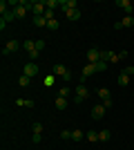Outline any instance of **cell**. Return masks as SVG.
Instances as JSON below:
<instances>
[{
  "mask_svg": "<svg viewBox=\"0 0 134 150\" xmlns=\"http://www.w3.org/2000/svg\"><path fill=\"white\" fill-rule=\"evenodd\" d=\"M72 79H74V76H72V72H67V74H65V76H63V81H65V83H69V81H72Z\"/></svg>",
  "mask_w": 134,
  "mask_h": 150,
  "instance_id": "cell-36",
  "label": "cell"
},
{
  "mask_svg": "<svg viewBox=\"0 0 134 150\" xmlns=\"http://www.w3.org/2000/svg\"><path fill=\"white\" fill-rule=\"evenodd\" d=\"M47 29H51V31H58V20L54 18V20H49L47 23Z\"/></svg>",
  "mask_w": 134,
  "mask_h": 150,
  "instance_id": "cell-29",
  "label": "cell"
},
{
  "mask_svg": "<svg viewBox=\"0 0 134 150\" xmlns=\"http://www.w3.org/2000/svg\"><path fill=\"white\" fill-rule=\"evenodd\" d=\"M103 105H105V110H109V108H112V99H107V101H103Z\"/></svg>",
  "mask_w": 134,
  "mask_h": 150,
  "instance_id": "cell-38",
  "label": "cell"
},
{
  "mask_svg": "<svg viewBox=\"0 0 134 150\" xmlns=\"http://www.w3.org/2000/svg\"><path fill=\"white\" fill-rule=\"evenodd\" d=\"M40 139H43V134H40V132H34V137H32L34 144H40Z\"/></svg>",
  "mask_w": 134,
  "mask_h": 150,
  "instance_id": "cell-31",
  "label": "cell"
},
{
  "mask_svg": "<svg viewBox=\"0 0 134 150\" xmlns=\"http://www.w3.org/2000/svg\"><path fill=\"white\" fill-rule=\"evenodd\" d=\"M7 25H9V23H5V20L0 18V31H5V29H7Z\"/></svg>",
  "mask_w": 134,
  "mask_h": 150,
  "instance_id": "cell-37",
  "label": "cell"
},
{
  "mask_svg": "<svg viewBox=\"0 0 134 150\" xmlns=\"http://www.w3.org/2000/svg\"><path fill=\"white\" fill-rule=\"evenodd\" d=\"M87 96H89V90L85 88L83 83H81V85H76V92H74V101H76V103H83Z\"/></svg>",
  "mask_w": 134,
  "mask_h": 150,
  "instance_id": "cell-1",
  "label": "cell"
},
{
  "mask_svg": "<svg viewBox=\"0 0 134 150\" xmlns=\"http://www.w3.org/2000/svg\"><path fill=\"white\" fill-rule=\"evenodd\" d=\"M128 83H130V76L128 74H119V85H121V88H128Z\"/></svg>",
  "mask_w": 134,
  "mask_h": 150,
  "instance_id": "cell-20",
  "label": "cell"
},
{
  "mask_svg": "<svg viewBox=\"0 0 134 150\" xmlns=\"http://www.w3.org/2000/svg\"><path fill=\"white\" fill-rule=\"evenodd\" d=\"M60 137H63V139H72V130H63V132H60Z\"/></svg>",
  "mask_w": 134,
  "mask_h": 150,
  "instance_id": "cell-35",
  "label": "cell"
},
{
  "mask_svg": "<svg viewBox=\"0 0 134 150\" xmlns=\"http://www.w3.org/2000/svg\"><path fill=\"white\" fill-rule=\"evenodd\" d=\"M54 105H56V110H65V108H67V99H65V96H56Z\"/></svg>",
  "mask_w": 134,
  "mask_h": 150,
  "instance_id": "cell-15",
  "label": "cell"
},
{
  "mask_svg": "<svg viewBox=\"0 0 134 150\" xmlns=\"http://www.w3.org/2000/svg\"><path fill=\"white\" fill-rule=\"evenodd\" d=\"M67 72H69V69L65 67L63 63H56V65H54V67H51V74L56 76V79H63V76L67 74Z\"/></svg>",
  "mask_w": 134,
  "mask_h": 150,
  "instance_id": "cell-7",
  "label": "cell"
},
{
  "mask_svg": "<svg viewBox=\"0 0 134 150\" xmlns=\"http://www.w3.org/2000/svg\"><path fill=\"white\" fill-rule=\"evenodd\" d=\"M101 61H105V63H116L119 61V54H116V52H112V50H103L101 52Z\"/></svg>",
  "mask_w": 134,
  "mask_h": 150,
  "instance_id": "cell-6",
  "label": "cell"
},
{
  "mask_svg": "<svg viewBox=\"0 0 134 150\" xmlns=\"http://www.w3.org/2000/svg\"><path fill=\"white\" fill-rule=\"evenodd\" d=\"M72 94V90H69V85H63V88L58 90V96H65V99H67V96H69Z\"/></svg>",
  "mask_w": 134,
  "mask_h": 150,
  "instance_id": "cell-24",
  "label": "cell"
},
{
  "mask_svg": "<svg viewBox=\"0 0 134 150\" xmlns=\"http://www.w3.org/2000/svg\"><path fill=\"white\" fill-rule=\"evenodd\" d=\"M40 56V52L38 50H34V52H29V58H32V61H36V58Z\"/></svg>",
  "mask_w": 134,
  "mask_h": 150,
  "instance_id": "cell-32",
  "label": "cell"
},
{
  "mask_svg": "<svg viewBox=\"0 0 134 150\" xmlns=\"http://www.w3.org/2000/svg\"><path fill=\"white\" fill-rule=\"evenodd\" d=\"M45 5H47V9L56 11V9H58V0H45Z\"/></svg>",
  "mask_w": 134,
  "mask_h": 150,
  "instance_id": "cell-25",
  "label": "cell"
},
{
  "mask_svg": "<svg viewBox=\"0 0 134 150\" xmlns=\"http://www.w3.org/2000/svg\"><path fill=\"white\" fill-rule=\"evenodd\" d=\"M109 137H112L109 130H98V139H101V141H109Z\"/></svg>",
  "mask_w": 134,
  "mask_h": 150,
  "instance_id": "cell-23",
  "label": "cell"
},
{
  "mask_svg": "<svg viewBox=\"0 0 134 150\" xmlns=\"http://www.w3.org/2000/svg\"><path fill=\"white\" fill-rule=\"evenodd\" d=\"M123 74H128V76H132V74H134V67H132V65H128V67L123 69Z\"/></svg>",
  "mask_w": 134,
  "mask_h": 150,
  "instance_id": "cell-33",
  "label": "cell"
},
{
  "mask_svg": "<svg viewBox=\"0 0 134 150\" xmlns=\"http://www.w3.org/2000/svg\"><path fill=\"white\" fill-rule=\"evenodd\" d=\"M83 139H85V132H81V130H72V141H76V144H78V141H83Z\"/></svg>",
  "mask_w": 134,
  "mask_h": 150,
  "instance_id": "cell-19",
  "label": "cell"
},
{
  "mask_svg": "<svg viewBox=\"0 0 134 150\" xmlns=\"http://www.w3.org/2000/svg\"><path fill=\"white\" fill-rule=\"evenodd\" d=\"M87 61L89 63H98V61H101V50H96V47L87 50Z\"/></svg>",
  "mask_w": 134,
  "mask_h": 150,
  "instance_id": "cell-11",
  "label": "cell"
},
{
  "mask_svg": "<svg viewBox=\"0 0 134 150\" xmlns=\"http://www.w3.org/2000/svg\"><path fill=\"white\" fill-rule=\"evenodd\" d=\"M32 130H34V132H40V134H43V125H40L38 121H34V125H32Z\"/></svg>",
  "mask_w": 134,
  "mask_h": 150,
  "instance_id": "cell-30",
  "label": "cell"
},
{
  "mask_svg": "<svg viewBox=\"0 0 134 150\" xmlns=\"http://www.w3.org/2000/svg\"><path fill=\"white\" fill-rule=\"evenodd\" d=\"M54 83H56V76H54V74H47V76H45V85H47V88H51Z\"/></svg>",
  "mask_w": 134,
  "mask_h": 150,
  "instance_id": "cell-26",
  "label": "cell"
},
{
  "mask_svg": "<svg viewBox=\"0 0 134 150\" xmlns=\"http://www.w3.org/2000/svg\"><path fill=\"white\" fill-rule=\"evenodd\" d=\"M13 13H16V18H22V20H25V16H27V7L18 2V7H13Z\"/></svg>",
  "mask_w": 134,
  "mask_h": 150,
  "instance_id": "cell-12",
  "label": "cell"
},
{
  "mask_svg": "<svg viewBox=\"0 0 134 150\" xmlns=\"http://www.w3.org/2000/svg\"><path fill=\"white\" fill-rule=\"evenodd\" d=\"M22 50L29 54V52H34L36 50V40H22Z\"/></svg>",
  "mask_w": 134,
  "mask_h": 150,
  "instance_id": "cell-17",
  "label": "cell"
},
{
  "mask_svg": "<svg viewBox=\"0 0 134 150\" xmlns=\"http://www.w3.org/2000/svg\"><path fill=\"white\" fill-rule=\"evenodd\" d=\"M58 9L67 13L72 9H78V5H76V0H58Z\"/></svg>",
  "mask_w": 134,
  "mask_h": 150,
  "instance_id": "cell-5",
  "label": "cell"
},
{
  "mask_svg": "<svg viewBox=\"0 0 134 150\" xmlns=\"http://www.w3.org/2000/svg\"><path fill=\"white\" fill-rule=\"evenodd\" d=\"M16 105H20V108H34L36 103H34L32 99H18V101H16Z\"/></svg>",
  "mask_w": 134,
  "mask_h": 150,
  "instance_id": "cell-18",
  "label": "cell"
},
{
  "mask_svg": "<svg viewBox=\"0 0 134 150\" xmlns=\"http://www.w3.org/2000/svg\"><path fill=\"white\" fill-rule=\"evenodd\" d=\"M34 25L36 27H47V18H45V16H36V18H34Z\"/></svg>",
  "mask_w": 134,
  "mask_h": 150,
  "instance_id": "cell-21",
  "label": "cell"
},
{
  "mask_svg": "<svg viewBox=\"0 0 134 150\" xmlns=\"http://www.w3.org/2000/svg\"><path fill=\"white\" fill-rule=\"evenodd\" d=\"M103 117H105V105H103V103H101V105H94V108H92V119H94V121L103 119Z\"/></svg>",
  "mask_w": 134,
  "mask_h": 150,
  "instance_id": "cell-9",
  "label": "cell"
},
{
  "mask_svg": "<svg viewBox=\"0 0 134 150\" xmlns=\"http://www.w3.org/2000/svg\"><path fill=\"white\" fill-rule=\"evenodd\" d=\"M85 139H87V141H92V144L101 141V139H98V132H96V130H89V132H85Z\"/></svg>",
  "mask_w": 134,
  "mask_h": 150,
  "instance_id": "cell-16",
  "label": "cell"
},
{
  "mask_svg": "<svg viewBox=\"0 0 134 150\" xmlns=\"http://www.w3.org/2000/svg\"><path fill=\"white\" fill-rule=\"evenodd\" d=\"M29 83H32V79H29V76H27V74H22V76H20V79H18V85H20V88H27Z\"/></svg>",
  "mask_w": 134,
  "mask_h": 150,
  "instance_id": "cell-22",
  "label": "cell"
},
{
  "mask_svg": "<svg viewBox=\"0 0 134 150\" xmlns=\"http://www.w3.org/2000/svg\"><path fill=\"white\" fill-rule=\"evenodd\" d=\"M20 50V43L18 40H7L5 47H2V56H9V54H16Z\"/></svg>",
  "mask_w": 134,
  "mask_h": 150,
  "instance_id": "cell-2",
  "label": "cell"
},
{
  "mask_svg": "<svg viewBox=\"0 0 134 150\" xmlns=\"http://www.w3.org/2000/svg\"><path fill=\"white\" fill-rule=\"evenodd\" d=\"M92 74H96V67H94V63H87V65L83 67V74H81V79H83V81H87Z\"/></svg>",
  "mask_w": 134,
  "mask_h": 150,
  "instance_id": "cell-10",
  "label": "cell"
},
{
  "mask_svg": "<svg viewBox=\"0 0 134 150\" xmlns=\"http://www.w3.org/2000/svg\"><path fill=\"white\" fill-rule=\"evenodd\" d=\"M45 11H47V5H45V0H34V7H32L34 18H36V16H45Z\"/></svg>",
  "mask_w": 134,
  "mask_h": 150,
  "instance_id": "cell-3",
  "label": "cell"
},
{
  "mask_svg": "<svg viewBox=\"0 0 134 150\" xmlns=\"http://www.w3.org/2000/svg\"><path fill=\"white\" fill-rule=\"evenodd\" d=\"M94 67H96V72H105V69H107V63L98 61V63H94Z\"/></svg>",
  "mask_w": 134,
  "mask_h": 150,
  "instance_id": "cell-27",
  "label": "cell"
},
{
  "mask_svg": "<svg viewBox=\"0 0 134 150\" xmlns=\"http://www.w3.org/2000/svg\"><path fill=\"white\" fill-rule=\"evenodd\" d=\"M36 50H38V52L45 50V40H36Z\"/></svg>",
  "mask_w": 134,
  "mask_h": 150,
  "instance_id": "cell-34",
  "label": "cell"
},
{
  "mask_svg": "<svg viewBox=\"0 0 134 150\" xmlns=\"http://www.w3.org/2000/svg\"><path fill=\"white\" fill-rule=\"evenodd\" d=\"M121 25H123V27H132V25H134V18H132V16H125V18L121 20Z\"/></svg>",
  "mask_w": 134,
  "mask_h": 150,
  "instance_id": "cell-28",
  "label": "cell"
},
{
  "mask_svg": "<svg viewBox=\"0 0 134 150\" xmlns=\"http://www.w3.org/2000/svg\"><path fill=\"white\" fill-rule=\"evenodd\" d=\"M22 74H27L29 79H34V76H38V65H36L34 61L25 63V67H22Z\"/></svg>",
  "mask_w": 134,
  "mask_h": 150,
  "instance_id": "cell-4",
  "label": "cell"
},
{
  "mask_svg": "<svg viewBox=\"0 0 134 150\" xmlns=\"http://www.w3.org/2000/svg\"><path fill=\"white\" fill-rule=\"evenodd\" d=\"M96 96H98L101 101H107V99H112V94H109V90H107V88H98V90H96Z\"/></svg>",
  "mask_w": 134,
  "mask_h": 150,
  "instance_id": "cell-13",
  "label": "cell"
},
{
  "mask_svg": "<svg viewBox=\"0 0 134 150\" xmlns=\"http://www.w3.org/2000/svg\"><path fill=\"white\" fill-rule=\"evenodd\" d=\"M65 16H67V20H72V23H74V20H81V9H72V11H67Z\"/></svg>",
  "mask_w": 134,
  "mask_h": 150,
  "instance_id": "cell-14",
  "label": "cell"
},
{
  "mask_svg": "<svg viewBox=\"0 0 134 150\" xmlns=\"http://www.w3.org/2000/svg\"><path fill=\"white\" fill-rule=\"evenodd\" d=\"M116 7H121L123 11H125V16H132V11H134V5L130 0H116Z\"/></svg>",
  "mask_w": 134,
  "mask_h": 150,
  "instance_id": "cell-8",
  "label": "cell"
}]
</instances>
